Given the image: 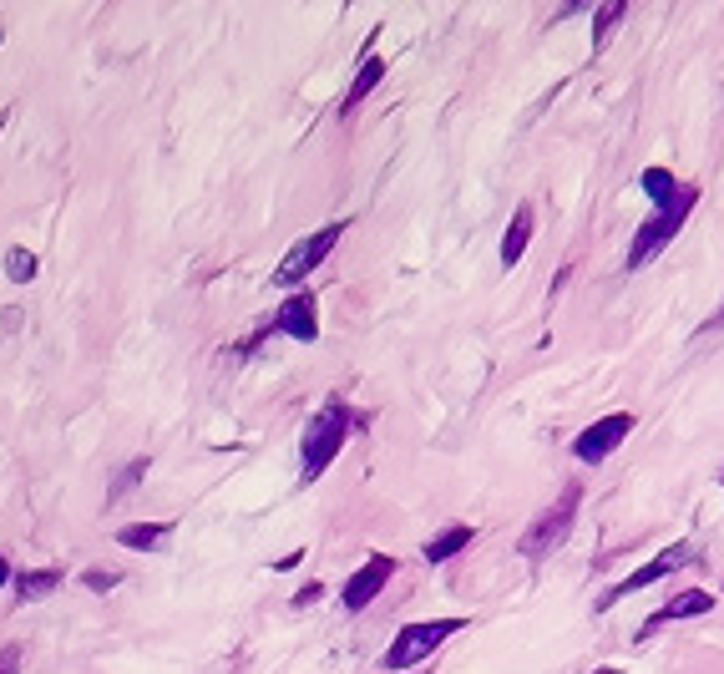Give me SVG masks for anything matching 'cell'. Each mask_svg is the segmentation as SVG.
<instances>
[{"instance_id":"cell-1","label":"cell","mask_w":724,"mask_h":674,"mask_svg":"<svg viewBox=\"0 0 724 674\" xmlns=\"http://www.w3.org/2000/svg\"><path fill=\"white\" fill-rule=\"evenodd\" d=\"M350 426H355V416H350V406L345 401H325L314 416H309V426H304V446H299V482H314V477H325V467L340 457V446L350 441Z\"/></svg>"},{"instance_id":"cell-2","label":"cell","mask_w":724,"mask_h":674,"mask_svg":"<svg viewBox=\"0 0 724 674\" xmlns=\"http://www.w3.org/2000/svg\"><path fill=\"white\" fill-rule=\"evenodd\" d=\"M694 203H699V188L694 183H684V193H679V203H669V208H654L649 218L638 223V234H633V244H628V269H643L659 249H669L674 244V234L684 229V218L694 213Z\"/></svg>"},{"instance_id":"cell-3","label":"cell","mask_w":724,"mask_h":674,"mask_svg":"<svg viewBox=\"0 0 724 674\" xmlns=\"http://www.w3.org/2000/svg\"><path fill=\"white\" fill-rule=\"evenodd\" d=\"M578 507H583V482H568V487L557 492V502H552V507H542V512L532 517V528L522 533L517 553H522V558H547L552 548H562V538L573 533V517H578Z\"/></svg>"},{"instance_id":"cell-4","label":"cell","mask_w":724,"mask_h":674,"mask_svg":"<svg viewBox=\"0 0 724 674\" xmlns=\"http://www.w3.org/2000/svg\"><path fill=\"white\" fill-rule=\"evenodd\" d=\"M456 629H466V619H431V624H406L395 639H390V649L380 654V669H411V664H421L426 654H436L441 649V639H451Z\"/></svg>"},{"instance_id":"cell-5","label":"cell","mask_w":724,"mask_h":674,"mask_svg":"<svg viewBox=\"0 0 724 674\" xmlns=\"http://www.w3.org/2000/svg\"><path fill=\"white\" fill-rule=\"evenodd\" d=\"M340 234H345V223L335 218V223H325L319 234H309V239H299L284 259H279V269H274V284H284V289H294V284H304L319 264H325L330 254H335V244H340Z\"/></svg>"},{"instance_id":"cell-6","label":"cell","mask_w":724,"mask_h":674,"mask_svg":"<svg viewBox=\"0 0 724 674\" xmlns=\"http://www.w3.org/2000/svg\"><path fill=\"white\" fill-rule=\"evenodd\" d=\"M684 563H694V548H689V543H674V548H664V553H659L654 563H643V568H633V573H628L623 583H613V588H608V593L598 598L593 609H598V614H608V609L618 604V598H628V593H638V588H649V583H659V578L679 573Z\"/></svg>"},{"instance_id":"cell-7","label":"cell","mask_w":724,"mask_h":674,"mask_svg":"<svg viewBox=\"0 0 724 674\" xmlns=\"http://www.w3.org/2000/svg\"><path fill=\"white\" fill-rule=\"evenodd\" d=\"M259 335H289V340H299V345H314L319 340V299L304 289V294H289L284 305H279V315L269 320V330H259Z\"/></svg>"},{"instance_id":"cell-8","label":"cell","mask_w":724,"mask_h":674,"mask_svg":"<svg viewBox=\"0 0 724 674\" xmlns=\"http://www.w3.org/2000/svg\"><path fill=\"white\" fill-rule=\"evenodd\" d=\"M623 436H633V416L628 411H613V416H603V421H593L578 441H573V457L578 462H603V457H613L618 446H623Z\"/></svg>"},{"instance_id":"cell-9","label":"cell","mask_w":724,"mask_h":674,"mask_svg":"<svg viewBox=\"0 0 724 674\" xmlns=\"http://www.w3.org/2000/svg\"><path fill=\"white\" fill-rule=\"evenodd\" d=\"M390 573H395V558H385V553H370L355 573H350V583H345V598L340 604L350 609V614H360V609H370V598H380V588L390 583Z\"/></svg>"},{"instance_id":"cell-10","label":"cell","mask_w":724,"mask_h":674,"mask_svg":"<svg viewBox=\"0 0 724 674\" xmlns=\"http://www.w3.org/2000/svg\"><path fill=\"white\" fill-rule=\"evenodd\" d=\"M704 614H714V593H704V588H684V593H674L669 604H659L649 619H643V639H649L659 624H679V619H704Z\"/></svg>"},{"instance_id":"cell-11","label":"cell","mask_w":724,"mask_h":674,"mask_svg":"<svg viewBox=\"0 0 724 674\" xmlns=\"http://www.w3.org/2000/svg\"><path fill=\"white\" fill-rule=\"evenodd\" d=\"M168 538H173V522H132V528L117 533V543L132 548V553H157Z\"/></svg>"},{"instance_id":"cell-12","label":"cell","mask_w":724,"mask_h":674,"mask_svg":"<svg viewBox=\"0 0 724 674\" xmlns=\"http://www.w3.org/2000/svg\"><path fill=\"white\" fill-rule=\"evenodd\" d=\"M527 239H532V203H517V213H512V223H507V239H502V264H507V269L522 264Z\"/></svg>"},{"instance_id":"cell-13","label":"cell","mask_w":724,"mask_h":674,"mask_svg":"<svg viewBox=\"0 0 724 674\" xmlns=\"http://www.w3.org/2000/svg\"><path fill=\"white\" fill-rule=\"evenodd\" d=\"M638 188L654 198V208H669V203H679V193H684V183H674V173H669V168H643Z\"/></svg>"},{"instance_id":"cell-14","label":"cell","mask_w":724,"mask_h":674,"mask_svg":"<svg viewBox=\"0 0 724 674\" xmlns=\"http://www.w3.org/2000/svg\"><path fill=\"white\" fill-rule=\"evenodd\" d=\"M461 548H471V528H466V522H456V528H446V533H436V538L426 543V563H446V558H456Z\"/></svg>"},{"instance_id":"cell-15","label":"cell","mask_w":724,"mask_h":674,"mask_svg":"<svg viewBox=\"0 0 724 674\" xmlns=\"http://www.w3.org/2000/svg\"><path fill=\"white\" fill-rule=\"evenodd\" d=\"M380 82H385V61H380V56L370 51V56L360 61V77H355L350 97H345V112H350V107H360V102H365V97H370V92H375Z\"/></svg>"},{"instance_id":"cell-16","label":"cell","mask_w":724,"mask_h":674,"mask_svg":"<svg viewBox=\"0 0 724 674\" xmlns=\"http://www.w3.org/2000/svg\"><path fill=\"white\" fill-rule=\"evenodd\" d=\"M56 588H61V568H31V573L16 578V593L26 598V604H36V598H46Z\"/></svg>"},{"instance_id":"cell-17","label":"cell","mask_w":724,"mask_h":674,"mask_svg":"<svg viewBox=\"0 0 724 674\" xmlns=\"http://www.w3.org/2000/svg\"><path fill=\"white\" fill-rule=\"evenodd\" d=\"M6 279H11V284H31V279H36V254L21 249V244L6 249Z\"/></svg>"},{"instance_id":"cell-18","label":"cell","mask_w":724,"mask_h":674,"mask_svg":"<svg viewBox=\"0 0 724 674\" xmlns=\"http://www.w3.org/2000/svg\"><path fill=\"white\" fill-rule=\"evenodd\" d=\"M628 16V0H608V6H598V21H593V46L608 41V31Z\"/></svg>"},{"instance_id":"cell-19","label":"cell","mask_w":724,"mask_h":674,"mask_svg":"<svg viewBox=\"0 0 724 674\" xmlns=\"http://www.w3.org/2000/svg\"><path fill=\"white\" fill-rule=\"evenodd\" d=\"M142 477H147V457H137V462H127V467H122V477H117V487L107 492V502H122L127 492H137V482H142Z\"/></svg>"},{"instance_id":"cell-20","label":"cell","mask_w":724,"mask_h":674,"mask_svg":"<svg viewBox=\"0 0 724 674\" xmlns=\"http://www.w3.org/2000/svg\"><path fill=\"white\" fill-rule=\"evenodd\" d=\"M82 588L87 593H112V588H122V573L117 568H92V573H82Z\"/></svg>"},{"instance_id":"cell-21","label":"cell","mask_w":724,"mask_h":674,"mask_svg":"<svg viewBox=\"0 0 724 674\" xmlns=\"http://www.w3.org/2000/svg\"><path fill=\"white\" fill-rule=\"evenodd\" d=\"M21 669V649L11 644V649H0V674H16Z\"/></svg>"},{"instance_id":"cell-22","label":"cell","mask_w":724,"mask_h":674,"mask_svg":"<svg viewBox=\"0 0 724 674\" xmlns=\"http://www.w3.org/2000/svg\"><path fill=\"white\" fill-rule=\"evenodd\" d=\"M714 330H724V305H719V310H714V315L699 325V335H714Z\"/></svg>"},{"instance_id":"cell-23","label":"cell","mask_w":724,"mask_h":674,"mask_svg":"<svg viewBox=\"0 0 724 674\" xmlns=\"http://www.w3.org/2000/svg\"><path fill=\"white\" fill-rule=\"evenodd\" d=\"M314 598H319V583H304V588H299V593H294V604H299V609H304V604H314Z\"/></svg>"},{"instance_id":"cell-24","label":"cell","mask_w":724,"mask_h":674,"mask_svg":"<svg viewBox=\"0 0 724 674\" xmlns=\"http://www.w3.org/2000/svg\"><path fill=\"white\" fill-rule=\"evenodd\" d=\"M6 578H11V568H6V558H0V588H6Z\"/></svg>"}]
</instances>
